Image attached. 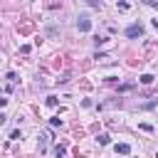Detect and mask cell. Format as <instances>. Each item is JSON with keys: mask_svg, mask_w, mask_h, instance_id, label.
I'll list each match as a JSON object with an SVG mask.
<instances>
[{"mask_svg": "<svg viewBox=\"0 0 158 158\" xmlns=\"http://www.w3.org/2000/svg\"><path fill=\"white\" fill-rule=\"evenodd\" d=\"M126 35H129V37H141V35H143V27H141V25H131V27L126 30Z\"/></svg>", "mask_w": 158, "mask_h": 158, "instance_id": "obj_2", "label": "cell"}, {"mask_svg": "<svg viewBox=\"0 0 158 158\" xmlns=\"http://www.w3.org/2000/svg\"><path fill=\"white\" fill-rule=\"evenodd\" d=\"M89 5H94V8H96V5H99V0H89Z\"/></svg>", "mask_w": 158, "mask_h": 158, "instance_id": "obj_6", "label": "cell"}, {"mask_svg": "<svg viewBox=\"0 0 158 158\" xmlns=\"http://www.w3.org/2000/svg\"><path fill=\"white\" fill-rule=\"evenodd\" d=\"M99 143L106 146V143H109V136H106V133H101V136H99Z\"/></svg>", "mask_w": 158, "mask_h": 158, "instance_id": "obj_4", "label": "cell"}, {"mask_svg": "<svg viewBox=\"0 0 158 158\" xmlns=\"http://www.w3.org/2000/svg\"><path fill=\"white\" fill-rule=\"evenodd\" d=\"M116 151H118V153H124V156H126V153H129L131 148H129V143H118V146H116Z\"/></svg>", "mask_w": 158, "mask_h": 158, "instance_id": "obj_3", "label": "cell"}, {"mask_svg": "<svg viewBox=\"0 0 158 158\" xmlns=\"http://www.w3.org/2000/svg\"><path fill=\"white\" fill-rule=\"evenodd\" d=\"M141 82H143V84H151V82H153V77H151V74H143V77H141Z\"/></svg>", "mask_w": 158, "mask_h": 158, "instance_id": "obj_5", "label": "cell"}, {"mask_svg": "<svg viewBox=\"0 0 158 158\" xmlns=\"http://www.w3.org/2000/svg\"><path fill=\"white\" fill-rule=\"evenodd\" d=\"M153 25H156V30H158V20H153Z\"/></svg>", "mask_w": 158, "mask_h": 158, "instance_id": "obj_7", "label": "cell"}, {"mask_svg": "<svg viewBox=\"0 0 158 158\" xmlns=\"http://www.w3.org/2000/svg\"><path fill=\"white\" fill-rule=\"evenodd\" d=\"M77 27H79V30H82V32H87V30L91 27V22H89V17H87V15H82V17H79V20H77Z\"/></svg>", "mask_w": 158, "mask_h": 158, "instance_id": "obj_1", "label": "cell"}]
</instances>
